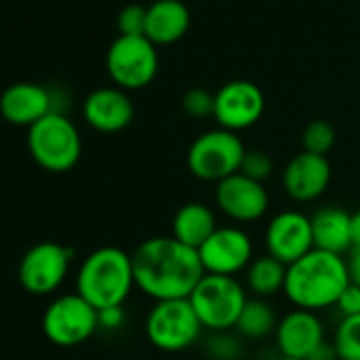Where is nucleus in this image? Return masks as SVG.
I'll list each match as a JSON object with an SVG mask.
<instances>
[{
    "label": "nucleus",
    "instance_id": "f257e3e1",
    "mask_svg": "<svg viewBox=\"0 0 360 360\" xmlns=\"http://www.w3.org/2000/svg\"><path fill=\"white\" fill-rule=\"evenodd\" d=\"M136 288L153 301L189 299L206 276L195 248L172 236L148 238L131 252Z\"/></svg>",
    "mask_w": 360,
    "mask_h": 360
},
{
    "label": "nucleus",
    "instance_id": "f03ea898",
    "mask_svg": "<svg viewBox=\"0 0 360 360\" xmlns=\"http://www.w3.org/2000/svg\"><path fill=\"white\" fill-rule=\"evenodd\" d=\"M349 284L345 257L324 250H309L288 265L284 295L297 309L322 311L335 307L337 299Z\"/></svg>",
    "mask_w": 360,
    "mask_h": 360
},
{
    "label": "nucleus",
    "instance_id": "7ed1b4c3",
    "mask_svg": "<svg viewBox=\"0 0 360 360\" xmlns=\"http://www.w3.org/2000/svg\"><path fill=\"white\" fill-rule=\"evenodd\" d=\"M134 288L131 255L117 246L89 252L77 274V292L98 311L123 305Z\"/></svg>",
    "mask_w": 360,
    "mask_h": 360
},
{
    "label": "nucleus",
    "instance_id": "20e7f679",
    "mask_svg": "<svg viewBox=\"0 0 360 360\" xmlns=\"http://www.w3.org/2000/svg\"><path fill=\"white\" fill-rule=\"evenodd\" d=\"M28 150L45 172L64 174L79 163L83 140L77 125L64 112L56 110L28 129Z\"/></svg>",
    "mask_w": 360,
    "mask_h": 360
},
{
    "label": "nucleus",
    "instance_id": "39448f33",
    "mask_svg": "<svg viewBox=\"0 0 360 360\" xmlns=\"http://www.w3.org/2000/svg\"><path fill=\"white\" fill-rule=\"evenodd\" d=\"M248 290L238 278L206 274L189 301L208 333L236 330V324L248 303Z\"/></svg>",
    "mask_w": 360,
    "mask_h": 360
},
{
    "label": "nucleus",
    "instance_id": "423d86ee",
    "mask_svg": "<svg viewBox=\"0 0 360 360\" xmlns=\"http://www.w3.org/2000/svg\"><path fill=\"white\" fill-rule=\"evenodd\" d=\"M204 330L206 328L189 299L155 301L144 320V335L148 343L167 354L193 347L202 339Z\"/></svg>",
    "mask_w": 360,
    "mask_h": 360
},
{
    "label": "nucleus",
    "instance_id": "0eeeda50",
    "mask_svg": "<svg viewBox=\"0 0 360 360\" xmlns=\"http://www.w3.org/2000/svg\"><path fill=\"white\" fill-rule=\"evenodd\" d=\"M246 146L236 131L217 127L200 134L187 150L189 172L204 183L219 185L221 180L240 172Z\"/></svg>",
    "mask_w": 360,
    "mask_h": 360
},
{
    "label": "nucleus",
    "instance_id": "6e6552de",
    "mask_svg": "<svg viewBox=\"0 0 360 360\" xmlns=\"http://www.w3.org/2000/svg\"><path fill=\"white\" fill-rule=\"evenodd\" d=\"M98 328V309L79 292L56 297L43 314V333L58 347H77Z\"/></svg>",
    "mask_w": 360,
    "mask_h": 360
},
{
    "label": "nucleus",
    "instance_id": "1a4fd4ad",
    "mask_svg": "<svg viewBox=\"0 0 360 360\" xmlns=\"http://www.w3.org/2000/svg\"><path fill=\"white\" fill-rule=\"evenodd\" d=\"M159 68L157 47L146 37H121L106 51V70L123 91L142 89L153 83Z\"/></svg>",
    "mask_w": 360,
    "mask_h": 360
},
{
    "label": "nucleus",
    "instance_id": "9d476101",
    "mask_svg": "<svg viewBox=\"0 0 360 360\" xmlns=\"http://www.w3.org/2000/svg\"><path fill=\"white\" fill-rule=\"evenodd\" d=\"M72 265V250L58 242H39L30 246L18 267L20 286L34 295H53L68 278Z\"/></svg>",
    "mask_w": 360,
    "mask_h": 360
},
{
    "label": "nucleus",
    "instance_id": "9b49d317",
    "mask_svg": "<svg viewBox=\"0 0 360 360\" xmlns=\"http://www.w3.org/2000/svg\"><path fill=\"white\" fill-rule=\"evenodd\" d=\"M198 255L206 274L238 278L252 263L255 244L240 225H225L198 248Z\"/></svg>",
    "mask_w": 360,
    "mask_h": 360
},
{
    "label": "nucleus",
    "instance_id": "f8f14e48",
    "mask_svg": "<svg viewBox=\"0 0 360 360\" xmlns=\"http://www.w3.org/2000/svg\"><path fill=\"white\" fill-rule=\"evenodd\" d=\"M214 204L236 225H248L267 214L269 193L263 183L238 172L214 185Z\"/></svg>",
    "mask_w": 360,
    "mask_h": 360
},
{
    "label": "nucleus",
    "instance_id": "ddd939ff",
    "mask_svg": "<svg viewBox=\"0 0 360 360\" xmlns=\"http://www.w3.org/2000/svg\"><path fill=\"white\" fill-rule=\"evenodd\" d=\"M265 110V96L261 87L238 79L225 83L214 94V121L229 131H242L259 123Z\"/></svg>",
    "mask_w": 360,
    "mask_h": 360
},
{
    "label": "nucleus",
    "instance_id": "4468645a",
    "mask_svg": "<svg viewBox=\"0 0 360 360\" xmlns=\"http://www.w3.org/2000/svg\"><path fill=\"white\" fill-rule=\"evenodd\" d=\"M265 248L267 255L292 265L309 250H314L311 219L301 210H282L278 212L265 229Z\"/></svg>",
    "mask_w": 360,
    "mask_h": 360
},
{
    "label": "nucleus",
    "instance_id": "2eb2a0df",
    "mask_svg": "<svg viewBox=\"0 0 360 360\" xmlns=\"http://www.w3.org/2000/svg\"><path fill=\"white\" fill-rule=\"evenodd\" d=\"M330 178L333 167L326 157L301 150L282 169V189L290 200L309 204L326 193Z\"/></svg>",
    "mask_w": 360,
    "mask_h": 360
},
{
    "label": "nucleus",
    "instance_id": "dca6fc26",
    "mask_svg": "<svg viewBox=\"0 0 360 360\" xmlns=\"http://www.w3.org/2000/svg\"><path fill=\"white\" fill-rule=\"evenodd\" d=\"M274 337H276L280 356L299 358V360H307L311 356V352L320 343L326 341L324 324H322L320 316L316 311L297 309V307L280 318Z\"/></svg>",
    "mask_w": 360,
    "mask_h": 360
},
{
    "label": "nucleus",
    "instance_id": "f3484780",
    "mask_svg": "<svg viewBox=\"0 0 360 360\" xmlns=\"http://www.w3.org/2000/svg\"><path fill=\"white\" fill-rule=\"evenodd\" d=\"M49 112H56L53 96L39 83H13L0 96V115L11 125L30 129Z\"/></svg>",
    "mask_w": 360,
    "mask_h": 360
},
{
    "label": "nucleus",
    "instance_id": "a211bd4d",
    "mask_svg": "<svg viewBox=\"0 0 360 360\" xmlns=\"http://www.w3.org/2000/svg\"><path fill=\"white\" fill-rule=\"evenodd\" d=\"M134 102L119 87H100L83 102V119L100 134H117L134 121Z\"/></svg>",
    "mask_w": 360,
    "mask_h": 360
},
{
    "label": "nucleus",
    "instance_id": "6ab92c4d",
    "mask_svg": "<svg viewBox=\"0 0 360 360\" xmlns=\"http://www.w3.org/2000/svg\"><path fill=\"white\" fill-rule=\"evenodd\" d=\"M311 236L314 248L345 257L352 244V214L337 206H326L316 210L311 217Z\"/></svg>",
    "mask_w": 360,
    "mask_h": 360
},
{
    "label": "nucleus",
    "instance_id": "aec40b11",
    "mask_svg": "<svg viewBox=\"0 0 360 360\" xmlns=\"http://www.w3.org/2000/svg\"><path fill=\"white\" fill-rule=\"evenodd\" d=\"M191 24V15L180 0H155L146 7V32L144 37L153 45H172L180 41Z\"/></svg>",
    "mask_w": 360,
    "mask_h": 360
},
{
    "label": "nucleus",
    "instance_id": "412c9836",
    "mask_svg": "<svg viewBox=\"0 0 360 360\" xmlns=\"http://www.w3.org/2000/svg\"><path fill=\"white\" fill-rule=\"evenodd\" d=\"M219 229L217 225V214L210 206L204 202H189L183 204L174 219H172V238L183 242L191 248H200L214 231Z\"/></svg>",
    "mask_w": 360,
    "mask_h": 360
},
{
    "label": "nucleus",
    "instance_id": "4be33fe9",
    "mask_svg": "<svg viewBox=\"0 0 360 360\" xmlns=\"http://www.w3.org/2000/svg\"><path fill=\"white\" fill-rule=\"evenodd\" d=\"M286 269H288V265H284L282 261H278L265 252L261 257H255L252 263L248 265V269L244 271V276H246L244 286L252 297L269 299L278 292H284Z\"/></svg>",
    "mask_w": 360,
    "mask_h": 360
},
{
    "label": "nucleus",
    "instance_id": "5701e85b",
    "mask_svg": "<svg viewBox=\"0 0 360 360\" xmlns=\"http://www.w3.org/2000/svg\"><path fill=\"white\" fill-rule=\"evenodd\" d=\"M278 316H276V309L271 307L269 299H257V297H250L238 324H236V333L242 337V339H248V341H261V339H267L269 335L276 333L278 328Z\"/></svg>",
    "mask_w": 360,
    "mask_h": 360
},
{
    "label": "nucleus",
    "instance_id": "b1692460",
    "mask_svg": "<svg viewBox=\"0 0 360 360\" xmlns=\"http://www.w3.org/2000/svg\"><path fill=\"white\" fill-rule=\"evenodd\" d=\"M333 345L339 360H360V316L339 320L333 335Z\"/></svg>",
    "mask_w": 360,
    "mask_h": 360
},
{
    "label": "nucleus",
    "instance_id": "393cba45",
    "mask_svg": "<svg viewBox=\"0 0 360 360\" xmlns=\"http://www.w3.org/2000/svg\"><path fill=\"white\" fill-rule=\"evenodd\" d=\"M335 138H337L335 127L324 119H316L305 125L301 134V144H303V150L326 157L328 150L335 146Z\"/></svg>",
    "mask_w": 360,
    "mask_h": 360
},
{
    "label": "nucleus",
    "instance_id": "a878e982",
    "mask_svg": "<svg viewBox=\"0 0 360 360\" xmlns=\"http://www.w3.org/2000/svg\"><path fill=\"white\" fill-rule=\"evenodd\" d=\"M206 352L212 360H238L242 356V337L236 330L210 333Z\"/></svg>",
    "mask_w": 360,
    "mask_h": 360
},
{
    "label": "nucleus",
    "instance_id": "bb28decb",
    "mask_svg": "<svg viewBox=\"0 0 360 360\" xmlns=\"http://www.w3.org/2000/svg\"><path fill=\"white\" fill-rule=\"evenodd\" d=\"M183 110L193 119L214 117V94H210L208 89H202V87L189 89L183 96Z\"/></svg>",
    "mask_w": 360,
    "mask_h": 360
},
{
    "label": "nucleus",
    "instance_id": "cd10ccee",
    "mask_svg": "<svg viewBox=\"0 0 360 360\" xmlns=\"http://www.w3.org/2000/svg\"><path fill=\"white\" fill-rule=\"evenodd\" d=\"M240 174L265 185V180L274 174V159L265 150H246Z\"/></svg>",
    "mask_w": 360,
    "mask_h": 360
},
{
    "label": "nucleus",
    "instance_id": "c85d7f7f",
    "mask_svg": "<svg viewBox=\"0 0 360 360\" xmlns=\"http://www.w3.org/2000/svg\"><path fill=\"white\" fill-rule=\"evenodd\" d=\"M117 26L121 37H144L146 32V7L127 5L121 9L117 18Z\"/></svg>",
    "mask_w": 360,
    "mask_h": 360
},
{
    "label": "nucleus",
    "instance_id": "c756f323",
    "mask_svg": "<svg viewBox=\"0 0 360 360\" xmlns=\"http://www.w3.org/2000/svg\"><path fill=\"white\" fill-rule=\"evenodd\" d=\"M335 309L341 314V318L347 316H360V288L354 284H347L341 297L335 303Z\"/></svg>",
    "mask_w": 360,
    "mask_h": 360
},
{
    "label": "nucleus",
    "instance_id": "7c9ffc66",
    "mask_svg": "<svg viewBox=\"0 0 360 360\" xmlns=\"http://www.w3.org/2000/svg\"><path fill=\"white\" fill-rule=\"evenodd\" d=\"M98 322H100V328H104V330H117V328H121L123 322H125V309H123V305L108 307V309L98 311Z\"/></svg>",
    "mask_w": 360,
    "mask_h": 360
},
{
    "label": "nucleus",
    "instance_id": "2f4dec72",
    "mask_svg": "<svg viewBox=\"0 0 360 360\" xmlns=\"http://www.w3.org/2000/svg\"><path fill=\"white\" fill-rule=\"evenodd\" d=\"M345 267H347V278L349 284L360 288V248H352L345 255Z\"/></svg>",
    "mask_w": 360,
    "mask_h": 360
},
{
    "label": "nucleus",
    "instance_id": "473e14b6",
    "mask_svg": "<svg viewBox=\"0 0 360 360\" xmlns=\"http://www.w3.org/2000/svg\"><path fill=\"white\" fill-rule=\"evenodd\" d=\"M307 360H339V358H337V352H335L333 341H324V343H320V345L311 352V356H309Z\"/></svg>",
    "mask_w": 360,
    "mask_h": 360
},
{
    "label": "nucleus",
    "instance_id": "72a5a7b5",
    "mask_svg": "<svg viewBox=\"0 0 360 360\" xmlns=\"http://www.w3.org/2000/svg\"><path fill=\"white\" fill-rule=\"evenodd\" d=\"M352 244L360 248V210L352 214Z\"/></svg>",
    "mask_w": 360,
    "mask_h": 360
},
{
    "label": "nucleus",
    "instance_id": "f704fd0d",
    "mask_svg": "<svg viewBox=\"0 0 360 360\" xmlns=\"http://www.w3.org/2000/svg\"><path fill=\"white\" fill-rule=\"evenodd\" d=\"M274 360H299V358H286V356H278V358H274Z\"/></svg>",
    "mask_w": 360,
    "mask_h": 360
}]
</instances>
